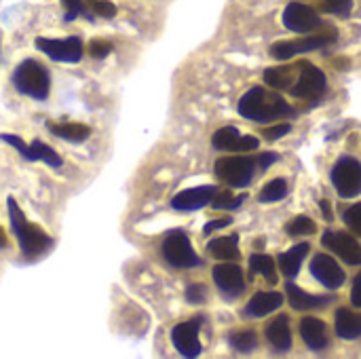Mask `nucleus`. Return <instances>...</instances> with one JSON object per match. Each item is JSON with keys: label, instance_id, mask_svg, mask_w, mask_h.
Returning a JSON list of instances; mask_svg holds the SVG:
<instances>
[{"label": "nucleus", "instance_id": "f257e3e1", "mask_svg": "<svg viewBox=\"0 0 361 359\" xmlns=\"http://www.w3.org/2000/svg\"><path fill=\"white\" fill-rule=\"evenodd\" d=\"M6 209H8V220H11V231L19 243V250L21 254L27 258V260H34L38 256H42L47 250H51L53 245V239L38 226V224H32L25 220L21 207L17 205L15 197H8L6 199Z\"/></svg>", "mask_w": 361, "mask_h": 359}, {"label": "nucleus", "instance_id": "f03ea898", "mask_svg": "<svg viewBox=\"0 0 361 359\" xmlns=\"http://www.w3.org/2000/svg\"><path fill=\"white\" fill-rule=\"evenodd\" d=\"M239 114L256 123H269L281 116H290L294 110L281 95L269 93L262 87H252L239 102Z\"/></svg>", "mask_w": 361, "mask_h": 359}, {"label": "nucleus", "instance_id": "7ed1b4c3", "mask_svg": "<svg viewBox=\"0 0 361 359\" xmlns=\"http://www.w3.org/2000/svg\"><path fill=\"white\" fill-rule=\"evenodd\" d=\"M11 83L13 87L32 99H47L49 91H51V76L47 72V68L36 61V59H23L11 74Z\"/></svg>", "mask_w": 361, "mask_h": 359}, {"label": "nucleus", "instance_id": "20e7f679", "mask_svg": "<svg viewBox=\"0 0 361 359\" xmlns=\"http://www.w3.org/2000/svg\"><path fill=\"white\" fill-rule=\"evenodd\" d=\"M163 258L176 269H195L201 264V258L195 254L190 239L182 231H171L163 241Z\"/></svg>", "mask_w": 361, "mask_h": 359}, {"label": "nucleus", "instance_id": "39448f33", "mask_svg": "<svg viewBox=\"0 0 361 359\" xmlns=\"http://www.w3.org/2000/svg\"><path fill=\"white\" fill-rule=\"evenodd\" d=\"M336 36H338L336 28H334V25H326L324 32H319V34H311V36L300 38V40L275 42V44L271 47V55H273L275 59H281V61H283V59H290V57H294V55H298V53L315 51V49H319V47H324V44H330L332 40H336Z\"/></svg>", "mask_w": 361, "mask_h": 359}, {"label": "nucleus", "instance_id": "423d86ee", "mask_svg": "<svg viewBox=\"0 0 361 359\" xmlns=\"http://www.w3.org/2000/svg\"><path fill=\"white\" fill-rule=\"evenodd\" d=\"M36 49L59 63H78L82 57V40L78 36L68 38H36Z\"/></svg>", "mask_w": 361, "mask_h": 359}, {"label": "nucleus", "instance_id": "0eeeda50", "mask_svg": "<svg viewBox=\"0 0 361 359\" xmlns=\"http://www.w3.org/2000/svg\"><path fill=\"white\" fill-rule=\"evenodd\" d=\"M332 184L341 197L353 199L361 193V163L353 157H343L332 169Z\"/></svg>", "mask_w": 361, "mask_h": 359}, {"label": "nucleus", "instance_id": "6e6552de", "mask_svg": "<svg viewBox=\"0 0 361 359\" xmlns=\"http://www.w3.org/2000/svg\"><path fill=\"white\" fill-rule=\"evenodd\" d=\"M256 171V161L247 157H226L216 163V176L235 188H243L252 182Z\"/></svg>", "mask_w": 361, "mask_h": 359}, {"label": "nucleus", "instance_id": "1a4fd4ad", "mask_svg": "<svg viewBox=\"0 0 361 359\" xmlns=\"http://www.w3.org/2000/svg\"><path fill=\"white\" fill-rule=\"evenodd\" d=\"M0 140L11 144L25 161H42V163H47V165H51L55 169L61 167V163H63L61 157L40 140H32V144H25L19 135H13V133H0Z\"/></svg>", "mask_w": 361, "mask_h": 359}, {"label": "nucleus", "instance_id": "9d476101", "mask_svg": "<svg viewBox=\"0 0 361 359\" xmlns=\"http://www.w3.org/2000/svg\"><path fill=\"white\" fill-rule=\"evenodd\" d=\"M283 25L292 32H315L319 30L324 23H322V17L307 4L302 2H290L283 11Z\"/></svg>", "mask_w": 361, "mask_h": 359}, {"label": "nucleus", "instance_id": "9b49d317", "mask_svg": "<svg viewBox=\"0 0 361 359\" xmlns=\"http://www.w3.org/2000/svg\"><path fill=\"white\" fill-rule=\"evenodd\" d=\"M203 324V320H192V322H184L178 324L171 330V343L173 347L184 355V358H197L201 353V341H199V326Z\"/></svg>", "mask_w": 361, "mask_h": 359}, {"label": "nucleus", "instance_id": "f8f14e48", "mask_svg": "<svg viewBox=\"0 0 361 359\" xmlns=\"http://www.w3.org/2000/svg\"><path fill=\"white\" fill-rule=\"evenodd\" d=\"M214 281L228 300H235L245 292V277H243L241 267L237 264L226 262V264L214 267Z\"/></svg>", "mask_w": 361, "mask_h": 359}, {"label": "nucleus", "instance_id": "ddd939ff", "mask_svg": "<svg viewBox=\"0 0 361 359\" xmlns=\"http://www.w3.org/2000/svg\"><path fill=\"white\" fill-rule=\"evenodd\" d=\"M322 243H324V248L332 250V252H334L341 260H345L347 264H351V267L361 264V245L351 237V235L336 233V231H328V233L322 237Z\"/></svg>", "mask_w": 361, "mask_h": 359}, {"label": "nucleus", "instance_id": "4468645a", "mask_svg": "<svg viewBox=\"0 0 361 359\" xmlns=\"http://www.w3.org/2000/svg\"><path fill=\"white\" fill-rule=\"evenodd\" d=\"M298 66H300V74L296 78V85L292 87V95H296V97H317V95H322L326 91V74L319 68H315V66H311L307 61H302Z\"/></svg>", "mask_w": 361, "mask_h": 359}, {"label": "nucleus", "instance_id": "2eb2a0df", "mask_svg": "<svg viewBox=\"0 0 361 359\" xmlns=\"http://www.w3.org/2000/svg\"><path fill=\"white\" fill-rule=\"evenodd\" d=\"M311 273L313 277L326 286L328 290H338L345 284V271L341 269V264L330 258L328 254H317L311 262Z\"/></svg>", "mask_w": 361, "mask_h": 359}, {"label": "nucleus", "instance_id": "dca6fc26", "mask_svg": "<svg viewBox=\"0 0 361 359\" xmlns=\"http://www.w3.org/2000/svg\"><path fill=\"white\" fill-rule=\"evenodd\" d=\"M216 186H197V188H186L182 193H178L171 199V207L178 212H195L205 207L207 203H212L214 195H216Z\"/></svg>", "mask_w": 361, "mask_h": 359}, {"label": "nucleus", "instance_id": "f3484780", "mask_svg": "<svg viewBox=\"0 0 361 359\" xmlns=\"http://www.w3.org/2000/svg\"><path fill=\"white\" fill-rule=\"evenodd\" d=\"M214 148L218 150H254L258 146V140L254 135H239L235 127H222L212 138Z\"/></svg>", "mask_w": 361, "mask_h": 359}, {"label": "nucleus", "instance_id": "a211bd4d", "mask_svg": "<svg viewBox=\"0 0 361 359\" xmlns=\"http://www.w3.org/2000/svg\"><path fill=\"white\" fill-rule=\"evenodd\" d=\"M300 336L305 345L313 351H324L328 347V328L317 317H305L300 322Z\"/></svg>", "mask_w": 361, "mask_h": 359}, {"label": "nucleus", "instance_id": "6ab92c4d", "mask_svg": "<svg viewBox=\"0 0 361 359\" xmlns=\"http://www.w3.org/2000/svg\"><path fill=\"white\" fill-rule=\"evenodd\" d=\"M286 292H288V298H290L292 309H296V311L319 309V307H326V305H330L334 300L332 296H313V294H307L298 286H294L292 281L286 284Z\"/></svg>", "mask_w": 361, "mask_h": 359}, {"label": "nucleus", "instance_id": "aec40b11", "mask_svg": "<svg viewBox=\"0 0 361 359\" xmlns=\"http://www.w3.org/2000/svg\"><path fill=\"white\" fill-rule=\"evenodd\" d=\"M283 305V296L279 292H258L245 307L247 317H262L277 311Z\"/></svg>", "mask_w": 361, "mask_h": 359}, {"label": "nucleus", "instance_id": "412c9836", "mask_svg": "<svg viewBox=\"0 0 361 359\" xmlns=\"http://www.w3.org/2000/svg\"><path fill=\"white\" fill-rule=\"evenodd\" d=\"M209 254L218 260L224 262H235L239 260L241 252H239V235H228V237H218L214 241H209L207 245Z\"/></svg>", "mask_w": 361, "mask_h": 359}, {"label": "nucleus", "instance_id": "4be33fe9", "mask_svg": "<svg viewBox=\"0 0 361 359\" xmlns=\"http://www.w3.org/2000/svg\"><path fill=\"white\" fill-rule=\"evenodd\" d=\"M267 339L277 351H288L292 347V332L286 315H279L267 326Z\"/></svg>", "mask_w": 361, "mask_h": 359}, {"label": "nucleus", "instance_id": "5701e85b", "mask_svg": "<svg viewBox=\"0 0 361 359\" xmlns=\"http://www.w3.org/2000/svg\"><path fill=\"white\" fill-rule=\"evenodd\" d=\"M47 127L53 135L74 142V144H80L91 135V127H87L82 123H53L51 121V123H47Z\"/></svg>", "mask_w": 361, "mask_h": 359}, {"label": "nucleus", "instance_id": "b1692460", "mask_svg": "<svg viewBox=\"0 0 361 359\" xmlns=\"http://www.w3.org/2000/svg\"><path fill=\"white\" fill-rule=\"evenodd\" d=\"M309 254V243H300V245H294L290 252L281 254L279 256V269L281 273L288 277V279H294L300 271V264L305 260V256Z\"/></svg>", "mask_w": 361, "mask_h": 359}, {"label": "nucleus", "instance_id": "393cba45", "mask_svg": "<svg viewBox=\"0 0 361 359\" xmlns=\"http://www.w3.org/2000/svg\"><path fill=\"white\" fill-rule=\"evenodd\" d=\"M336 332L341 339H347V341H353V339H360L361 336V315L360 313H353L349 309H341L336 313Z\"/></svg>", "mask_w": 361, "mask_h": 359}, {"label": "nucleus", "instance_id": "a878e982", "mask_svg": "<svg viewBox=\"0 0 361 359\" xmlns=\"http://www.w3.org/2000/svg\"><path fill=\"white\" fill-rule=\"evenodd\" d=\"M264 83L273 89H292L294 87V68L292 66H277L264 72Z\"/></svg>", "mask_w": 361, "mask_h": 359}, {"label": "nucleus", "instance_id": "bb28decb", "mask_svg": "<svg viewBox=\"0 0 361 359\" xmlns=\"http://www.w3.org/2000/svg\"><path fill=\"white\" fill-rule=\"evenodd\" d=\"M250 264H252V271L254 273H260L269 284H277V275H275V260L271 256H264V254H254L250 258Z\"/></svg>", "mask_w": 361, "mask_h": 359}, {"label": "nucleus", "instance_id": "cd10ccee", "mask_svg": "<svg viewBox=\"0 0 361 359\" xmlns=\"http://www.w3.org/2000/svg\"><path fill=\"white\" fill-rule=\"evenodd\" d=\"M228 343L235 351H241V353H250L252 349H256L258 345V336L256 332L252 330H239V332H233L228 336Z\"/></svg>", "mask_w": 361, "mask_h": 359}, {"label": "nucleus", "instance_id": "c85d7f7f", "mask_svg": "<svg viewBox=\"0 0 361 359\" xmlns=\"http://www.w3.org/2000/svg\"><path fill=\"white\" fill-rule=\"evenodd\" d=\"M286 195H288V184H286V180L277 178V180L269 182V184L260 190L258 201H260V203H275V201H281Z\"/></svg>", "mask_w": 361, "mask_h": 359}, {"label": "nucleus", "instance_id": "c756f323", "mask_svg": "<svg viewBox=\"0 0 361 359\" xmlns=\"http://www.w3.org/2000/svg\"><path fill=\"white\" fill-rule=\"evenodd\" d=\"M315 231H317L315 222H313L311 218H307V216H298V218H294V220H290V222L286 224V233L292 235V237H298V235H313Z\"/></svg>", "mask_w": 361, "mask_h": 359}, {"label": "nucleus", "instance_id": "7c9ffc66", "mask_svg": "<svg viewBox=\"0 0 361 359\" xmlns=\"http://www.w3.org/2000/svg\"><path fill=\"white\" fill-rule=\"evenodd\" d=\"M243 199H245V197H237V199H235L228 190L216 193L214 199H212V207H216V209H235V207H239V205L243 203Z\"/></svg>", "mask_w": 361, "mask_h": 359}, {"label": "nucleus", "instance_id": "2f4dec72", "mask_svg": "<svg viewBox=\"0 0 361 359\" xmlns=\"http://www.w3.org/2000/svg\"><path fill=\"white\" fill-rule=\"evenodd\" d=\"M85 4H87L89 11H93V13L99 15V17L110 19V17L116 15V6H114L110 0H85Z\"/></svg>", "mask_w": 361, "mask_h": 359}, {"label": "nucleus", "instance_id": "473e14b6", "mask_svg": "<svg viewBox=\"0 0 361 359\" xmlns=\"http://www.w3.org/2000/svg\"><path fill=\"white\" fill-rule=\"evenodd\" d=\"M63 2V6H66V15H63V19L66 21H74L78 15H87L89 19H91V15L87 13L89 8H87V4H85V0H61Z\"/></svg>", "mask_w": 361, "mask_h": 359}, {"label": "nucleus", "instance_id": "72a5a7b5", "mask_svg": "<svg viewBox=\"0 0 361 359\" xmlns=\"http://www.w3.org/2000/svg\"><path fill=\"white\" fill-rule=\"evenodd\" d=\"M112 53V42L110 40H104V38H93L89 42V55L93 59H104Z\"/></svg>", "mask_w": 361, "mask_h": 359}, {"label": "nucleus", "instance_id": "f704fd0d", "mask_svg": "<svg viewBox=\"0 0 361 359\" xmlns=\"http://www.w3.org/2000/svg\"><path fill=\"white\" fill-rule=\"evenodd\" d=\"M343 218H345V224H347L353 233L361 235V203H355V205H351L349 209H345Z\"/></svg>", "mask_w": 361, "mask_h": 359}, {"label": "nucleus", "instance_id": "c9c22d12", "mask_svg": "<svg viewBox=\"0 0 361 359\" xmlns=\"http://www.w3.org/2000/svg\"><path fill=\"white\" fill-rule=\"evenodd\" d=\"M353 8V0H324V11L347 17Z\"/></svg>", "mask_w": 361, "mask_h": 359}, {"label": "nucleus", "instance_id": "e433bc0d", "mask_svg": "<svg viewBox=\"0 0 361 359\" xmlns=\"http://www.w3.org/2000/svg\"><path fill=\"white\" fill-rule=\"evenodd\" d=\"M205 298H207V288H205L203 284H192V286H188V290H186V300H188L190 305H203Z\"/></svg>", "mask_w": 361, "mask_h": 359}, {"label": "nucleus", "instance_id": "4c0bfd02", "mask_svg": "<svg viewBox=\"0 0 361 359\" xmlns=\"http://www.w3.org/2000/svg\"><path fill=\"white\" fill-rule=\"evenodd\" d=\"M290 123H281V125H275V127H269V129H264V138L267 140H279V138H283V135H288L290 133Z\"/></svg>", "mask_w": 361, "mask_h": 359}, {"label": "nucleus", "instance_id": "58836bf2", "mask_svg": "<svg viewBox=\"0 0 361 359\" xmlns=\"http://www.w3.org/2000/svg\"><path fill=\"white\" fill-rule=\"evenodd\" d=\"M277 159H279V157H277L275 152H264V154H260V157H258V161H256V163H258L260 171H264V169H269L273 163H277Z\"/></svg>", "mask_w": 361, "mask_h": 359}, {"label": "nucleus", "instance_id": "ea45409f", "mask_svg": "<svg viewBox=\"0 0 361 359\" xmlns=\"http://www.w3.org/2000/svg\"><path fill=\"white\" fill-rule=\"evenodd\" d=\"M233 222V218H222V220H212V222H207L205 224V229H203V233L205 235H209V233H214V231H218V229H226L228 224Z\"/></svg>", "mask_w": 361, "mask_h": 359}, {"label": "nucleus", "instance_id": "a19ab883", "mask_svg": "<svg viewBox=\"0 0 361 359\" xmlns=\"http://www.w3.org/2000/svg\"><path fill=\"white\" fill-rule=\"evenodd\" d=\"M351 303L361 309V273L355 277V284H353V290H351Z\"/></svg>", "mask_w": 361, "mask_h": 359}, {"label": "nucleus", "instance_id": "79ce46f5", "mask_svg": "<svg viewBox=\"0 0 361 359\" xmlns=\"http://www.w3.org/2000/svg\"><path fill=\"white\" fill-rule=\"evenodd\" d=\"M319 207H322V212H324V218H326L328 222H332V220H334V214H332V205H330L328 201H322V203H319Z\"/></svg>", "mask_w": 361, "mask_h": 359}, {"label": "nucleus", "instance_id": "37998d69", "mask_svg": "<svg viewBox=\"0 0 361 359\" xmlns=\"http://www.w3.org/2000/svg\"><path fill=\"white\" fill-rule=\"evenodd\" d=\"M6 243H8V241H6V235H4V231L0 229V250H4V248H6Z\"/></svg>", "mask_w": 361, "mask_h": 359}, {"label": "nucleus", "instance_id": "c03bdc74", "mask_svg": "<svg viewBox=\"0 0 361 359\" xmlns=\"http://www.w3.org/2000/svg\"><path fill=\"white\" fill-rule=\"evenodd\" d=\"M0 44H2V32H0Z\"/></svg>", "mask_w": 361, "mask_h": 359}]
</instances>
